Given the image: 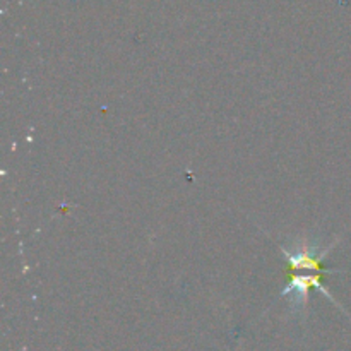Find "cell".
<instances>
[{
    "label": "cell",
    "instance_id": "1",
    "mask_svg": "<svg viewBox=\"0 0 351 351\" xmlns=\"http://www.w3.org/2000/svg\"><path fill=\"white\" fill-rule=\"evenodd\" d=\"M311 288H319V290L322 291V293L326 295V297L329 298V300L332 302V304H336V300L332 298V295L329 293L328 290H326L324 287L321 285V278H319V273L315 274H302V276H295L293 280L290 281V285H288L287 288H285L283 295H293V305L297 308H305L307 307V302H308V290ZM338 305V304H336Z\"/></svg>",
    "mask_w": 351,
    "mask_h": 351
}]
</instances>
